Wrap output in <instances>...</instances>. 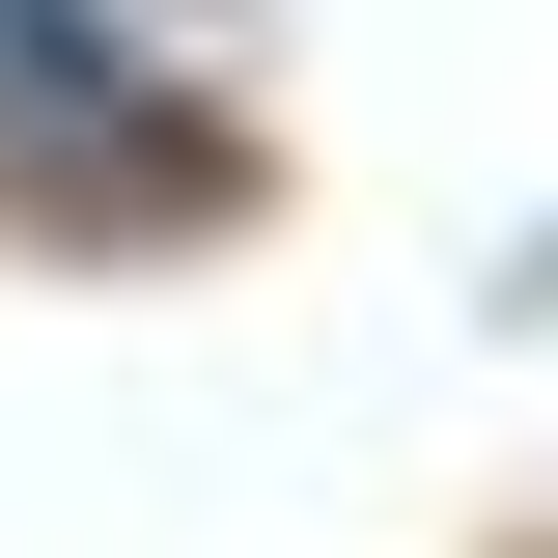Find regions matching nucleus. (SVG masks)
I'll return each instance as SVG.
<instances>
[{"label":"nucleus","instance_id":"nucleus-1","mask_svg":"<svg viewBox=\"0 0 558 558\" xmlns=\"http://www.w3.org/2000/svg\"><path fill=\"white\" fill-rule=\"evenodd\" d=\"M252 196V112H223L196 0H0V223L57 252H196Z\"/></svg>","mask_w":558,"mask_h":558}]
</instances>
